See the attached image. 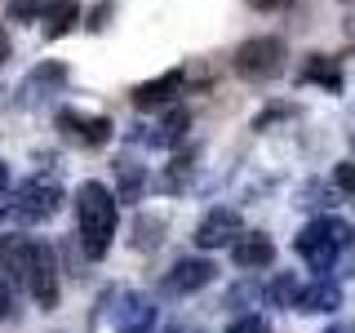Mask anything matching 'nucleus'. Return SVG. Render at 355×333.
Wrapping results in <instances>:
<instances>
[{"label": "nucleus", "mask_w": 355, "mask_h": 333, "mask_svg": "<svg viewBox=\"0 0 355 333\" xmlns=\"http://www.w3.org/2000/svg\"><path fill=\"white\" fill-rule=\"evenodd\" d=\"M240 214L236 209H227V205H218V209H209L205 218H200V227H196V244L200 249H231V240L240 236Z\"/></svg>", "instance_id": "423d86ee"}, {"label": "nucleus", "mask_w": 355, "mask_h": 333, "mask_svg": "<svg viewBox=\"0 0 355 333\" xmlns=\"http://www.w3.org/2000/svg\"><path fill=\"white\" fill-rule=\"evenodd\" d=\"M187 129H191V111L169 107L160 116V125H155V133H147V142L151 147H178V142H187Z\"/></svg>", "instance_id": "4468645a"}, {"label": "nucleus", "mask_w": 355, "mask_h": 333, "mask_svg": "<svg viewBox=\"0 0 355 333\" xmlns=\"http://www.w3.org/2000/svg\"><path fill=\"white\" fill-rule=\"evenodd\" d=\"M342 307V284L329 275H315L311 284H297L293 311H338Z\"/></svg>", "instance_id": "9d476101"}, {"label": "nucleus", "mask_w": 355, "mask_h": 333, "mask_svg": "<svg viewBox=\"0 0 355 333\" xmlns=\"http://www.w3.org/2000/svg\"><path fill=\"white\" fill-rule=\"evenodd\" d=\"M160 236H164V218H151V214H142L138 222H133V249L151 253L155 244H160Z\"/></svg>", "instance_id": "aec40b11"}, {"label": "nucleus", "mask_w": 355, "mask_h": 333, "mask_svg": "<svg viewBox=\"0 0 355 333\" xmlns=\"http://www.w3.org/2000/svg\"><path fill=\"white\" fill-rule=\"evenodd\" d=\"M107 14H111V0H103V5H98V14H89V27L98 31V27H103V18H107Z\"/></svg>", "instance_id": "cd10ccee"}, {"label": "nucleus", "mask_w": 355, "mask_h": 333, "mask_svg": "<svg viewBox=\"0 0 355 333\" xmlns=\"http://www.w3.org/2000/svg\"><path fill=\"white\" fill-rule=\"evenodd\" d=\"M227 333H271V329H266V320H262V316L244 311V316H236V320H231V329H227Z\"/></svg>", "instance_id": "4be33fe9"}, {"label": "nucleus", "mask_w": 355, "mask_h": 333, "mask_svg": "<svg viewBox=\"0 0 355 333\" xmlns=\"http://www.w3.org/2000/svg\"><path fill=\"white\" fill-rule=\"evenodd\" d=\"M306 205H311V209H329V205H333V200H329V187L306 182V187H302V209H306Z\"/></svg>", "instance_id": "5701e85b"}, {"label": "nucleus", "mask_w": 355, "mask_h": 333, "mask_svg": "<svg viewBox=\"0 0 355 333\" xmlns=\"http://www.w3.org/2000/svg\"><path fill=\"white\" fill-rule=\"evenodd\" d=\"M178 94H182V71H164V76H155V80L133 89V103L138 107H164V103H173Z\"/></svg>", "instance_id": "ddd939ff"}, {"label": "nucleus", "mask_w": 355, "mask_h": 333, "mask_svg": "<svg viewBox=\"0 0 355 333\" xmlns=\"http://www.w3.org/2000/svg\"><path fill=\"white\" fill-rule=\"evenodd\" d=\"M31 253H36V240H31V236H5V240H0V271H9L14 280L27 284Z\"/></svg>", "instance_id": "f8f14e48"}, {"label": "nucleus", "mask_w": 355, "mask_h": 333, "mask_svg": "<svg viewBox=\"0 0 355 333\" xmlns=\"http://www.w3.org/2000/svg\"><path fill=\"white\" fill-rule=\"evenodd\" d=\"M262 298H266L271 307H293V298H297V275H293V271H275L271 284L262 289Z\"/></svg>", "instance_id": "6ab92c4d"}, {"label": "nucleus", "mask_w": 355, "mask_h": 333, "mask_svg": "<svg viewBox=\"0 0 355 333\" xmlns=\"http://www.w3.org/2000/svg\"><path fill=\"white\" fill-rule=\"evenodd\" d=\"M324 333H355V329H342V325H333V329H324Z\"/></svg>", "instance_id": "72a5a7b5"}, {"label": "nucleus", "mask_w": 355, "mask_h": 333, "mask_svg": "<svg viewBox=\"0 0 355 333\" xmlns=\"http://www.w3.org/2000/svg\"><path fill=\"white\" fill-rule=\"evenodd\" d=\"M231 67H236V76H244V80H271L284 67V40L280 36L244 40V44H236V53H231Z\"/></svg>", "instance_id": "20e7f679"}, {"label": "nucleus", "mask_w": 355, "mask_h": 333, "mask_svg": "<svg viewBox=\"0 0 355 333\" xmlns=\"http://www.w3.org/2000/svg\"><path fill=\"white\" fill-rule=\"evenodd\" d=\"M49 5H53V0H14V5H9V18H14V22L44 18V14H49Z\"/></svg>", "instance_id": "412c9836"}, {"label": "nucleus", "mask_w": 355, "mask_h": 333, "mask_svg": "<svg viewBox=\"0 0 355 333\" xmlns=\"http://www.w3.org/2000/svg\"><path fill=\"white\" fill-rule=\"evenodd\" d=\"M191 173H196V147H182V151H178L169 164H164L160 187H164L169 196H182L187 187H191Z\"/></svg>", "instance_id": "2eb2a0df"}, {"label": "nucleus", "mask_w": 355, "mask_h": 333, "mask_svg": "<svg viewBox=\"0 0 355 333\" xmlns=\"http://www.w3.org/2000/svg\"><path fill=\"white\" fill-rule=\"evenodd\" d=\"M280 116H293V107H271V111H262V116L253 120V129H266L271 120H280Z\"/></svg>", "instance_id": "bb28decb"}, {"label": "nucleus", "mask_w": 355, "mask_h": 333, "mask_svg": "<svg viewBox=\"0 0 355 333\" xmlns=\"http://www.w3.org/2000/svg\"><path fill=\"white\" fill-rule=\"evenodd\" d=\"M9 53H14V44H9V31L0 27V62H9Z\"/></svg>", "instance_id": "c756f323"}, {"label": "nucleus", "mask_w": 355, "mask_h": 333, "mask_svg": "<svg viewBox=\"0 0 355 333\" xmlns=\"http://www.w3.org/2000/svg\"><path fill=\"white\" fill-rule=\"evenodd\" d=\"M214 275H218V266L209 258H178L173 271L164 275V293H178V298L200 293L205 284H214Z\"/></svg>", "instance_id": "0eeeda50"}, {"label": "nucleus", "mask_w": 355, "mask_h": 333, "mask_svg": "<svg viewBox=\"0 0 355 333\" xmlns=\"http://www.w3.org/2000/svg\"><path fill=\"white\" fill-rule=\"evenodd\" d=\"M76 227H80V244L89 258H107L111 236H116V196L94 178L76 187Z\"/></svg>", "instance_id": "f03ea898"}, {"label": "nucleus", "mask_w": 355, "mask_h": 333, "mask_svg": "<svg viewBox=\"0 0 355 333\" xmlns=\"http://www.w3.org/2000/svg\"><path fill=\"white\" fill-rule=\"evenodd\" d=\"M5 205H9V218L14 222L36 227V222H49L62 209V187L53 182V178H27L18 191L5 196Z\"/></svg>", "instance_id": "7ed1b4c3"}, {"label": "nucleus", "mask_w": 355, "mask_h": 333, "mask_svg": "<svg viewBox=\"0 0 355 333\" xmlns=\"http://www.w3.org/2000/svg\"><path fill=\"white\" fill-rule=\"evenodd\" d=\"M253 298H258V289H253V284H236V289L227 293V307H249Z\"/></svg>", "instance_id": "a878e982"}, {"label": "nucleus", "mask_w": 355, "mask_h": 333, "mask_svg": "<svg viewBox=\"0 0 355 333\" xmlns=\"http://www.w3.org/2000/svg\"><path fill=\"white\" fill-rule=\"evenodd\" d=\"M293 249L315 275H329V280H347L355 266V227L347 218L320 214L311 218L302 231L293 236Z\"/></svg>", "instance_id": "f257e3e1"}, {"label": "nucleus", "mask_w": 355, "mask_h": 333, "mask_svg": "<svg viewBox=\"0 0 355 333\" xmlns=\"http://www.w3.org/2000/svg\"><path fill=\"white\" fill-rule=\"evenodd\" d=\"M9 214V205H5V191H0V218H5Z\"/></svg>", "instance_id": "473e14b6"}, {"label": "nucleus", "mask_w": 355, "mask_h": 333, "mask_svg": "<svg viewBox=\"0 0 355 333\" xmlns=\"http://www.w3.org/2000/svg\"><path fill=\"white\" fill-rule=\"evenodd\" d=\"M27 293L36 298L40 311H53V307H58V253H53L44 240H36V253H31Z\"/></svg>", "instance_id": "39448f33"}, {"label": "nucleus", "mask_w": 355, "mask_h": 333, "mask_svg": "<svg viewBox=\"0 0 355 333\" xmlns=\"http://www.w3.org/2000/svg\"><path fill=\"white\" fill-rule=\"evenodd\" d=\"M9 182V169H5V160H0V187H5Z\"/></svg>", "instance_id": "7c9ffc66"}, {"label": "nucleus", "mask_w": 355, "mask_h": 333, "mask_svg": "<svg viewBox=\"0 0 355 333\" xmlns=\"http://www.w3.org/2000/svg\"><path fill=\"white\" fill-rule=\"evenodd\" d=\"M155 302L147 293H125L116 307V333H151L155 329Z\"/></svg>", "instance_id": "1a4fd4ad"}, {"label": "nucleus", "mask_w": 355, "mask_h": 333, "mask_svg": "<svg viewBox=\"0 0 355 333\" xmlns=\"http://www.w3.org/2000/svg\"><path fill=\"white\" fill-rule=\"evenodd\" d=\"M116 200H142V191H147V173H142V164L138 160H129V155H120L116 160Z\"/></svg>", "instance_id": "f3484780"}, {"label": "nucleus", "mask_w": 355, "mask_h": 333, "mask_svg": "<svg viewBox=\"0 0 355 333\" xmlns=\"http://www.w3.org/2000/svg\"><path fill=\"white\" fill-rule=\"evenodd\" d=\"M0 320H18V302H14V289L0 275Z\"/></svg>", "instance_id": "393cba45"}, {"label": "nucleus", "mask_w": 355, "mask_h": 333, "mask_svg": "<svg viewBox=\"0 0 355 333\" xmlns=\"http://www.w3.org/2000/svg\"><path fill=\"white\" fill-rule=\"evenodd\" d=\"M58 125L67 133H76L85 147H107L111 133H116V125L107 116H76V111H58Z\"/></svg>", "instance_id": "9b49d317"}, {"label": "nucleus", "mask_w": 355, "mask_h": 333, "mask_svg": "<svg viewBox=\"0 0 355 333\" xmlns=\"http://www.w3.org/2000/svg\"><path fill=\"white\" fill-rule=\"evenodd\" d=\"M302 85H324L329 94H338V89H342L338 58H329V53H311V58L302 62Z\"/></svg>", "instance_id": "dca6fc26"}, {"label": "nucleus", "mask_w": 355, "mask_h": 333, "mask_svg": "<svg viewBox=\"0 0 355 333\" xmlns=\"http://www.w3.org/2000/svg\"><path fill=\"white\" fill-rule=\"evenodd\" d=\"M76 14H80V0H53V5H49V14H44V22H49V27H44V36H49V40H58L62 31H71Z\"/></svg>", "instance_id": "a211bd4d"}, {"label": "nucleus", "mask_w": 355, "mask_h": 333, "mask_svg": "<svg viewBox=\"0 0 355 333\" xmlns=\"http://www.w3.org/2000/svg\"><path fill=\"white\" fill-rule=\"evenodd\" d=\"M333 187L347 191V196H355V160H342L338 169H333Z\"/></svg>", "instance_id": "b1692460"}, {"label": "nucleus", "mask_w": 355, "mask_h": 333, "mask_svg": "<svg viewBox=\"0 0 355 333\" xmlns=\"http://www.w3.org/2000/svg\"><path fill=\"white\" fill-rule=\"evenodd\" d=\"M164 333H196V329H182V325H173V329H164Z\"/></svg>", "instance_id": "2f4dec72"}, {"label": "nucleus", "mask_w": 355, "mask_h": 333, "mask_svg": "<svg viewBox=\"0 0 355 333\" xmlns=\"http://www.w3.org/2000/svg\"><path fill=\"white\" fill-rule=\"evenodd\" d=\"M249 5H253V9H262V14H271V9H284L288 0H249Z\"/></svg>", "instance_id": "c85d7f7f"}, {"label": "nucleus", "mask_w": 355, "mask_h": 333, "mask_svg": "<svg viewBox=\"0 0 355 333\" xmlns=\"http://www.w3.org/2000/svg\"><path fill=\"white\" fill-rule=\"evenodd\" d=\"M0 94H5V89H0Z\"/></svg>", "instance_id": "f704fd0d"}, {"label": "nucleus", "mask_w": 355, "mask_h": 333, "mask_svg": "<svg viewBox=\"0 0 355 333\" xmlns=\"http://www.w3.org/2000/svg\"><path fill=\"white\" fill-rule=\"evenodd\" d=\"M231 258H236L240 271H262V266L275 262V244L266 231H240L236 240H231Z\"/></svg>", "instance_id": "6e6552de"}]
</instances>
